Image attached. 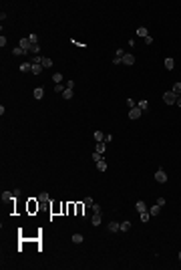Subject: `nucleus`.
I'll list each match as a JSON object with an SVG mask.
<instances>
[{
  "label": "nucleus",
  "instance_id": "f257e3e1",
  "mask_svg": "<svg viewBox=\"0 0 181 270\" xmlns=\"http://www.w3.org/2000/svg\"><path fill=\"white\" fill-rule=\"evenodd\" d=\"M163 101H165V105H175L177 103V95L173 91H165L163 93Z\"/></svg>",
  "mask_w": 181,
  "mask_h": 270
},
{
  "label": "nucleus",
  "instance_id": "f03ea898",
  "mask_svg": "<svg viewBox=\"0 0 181 270\" xmlns=\"http://www.w3.org/2000/svg\"><path fill=\"white\" fill-rule=\"evenodd\" d=\"M155 181H157V183H165V181H167L165 169H157V171H155Z\"/></svg>",
  "mask_w": 181,
  "mask_h": 270
},
{
  "label": "nucleus",
  "instance_id": "7ed1b4c3",
  "mask_svg": "<svg viewBox=\"0 0 181 270\" xmlns=\"http://www.w3.org/2000/svg\"><path fill=\"white\" fill-rule=\"evenodd\" d=\"M143 115V111L139 109V107H133V109H129V119H139Z\"/></svg>",
  "mask_w": 181,
  "mask_h": 270
},
{
  "label": "nucleus",
  "instance_id": "20e7f679",
  "mask_svg": "<svg viewBox=\"0 0 181 270\" xmlns=\"http://www.w3.org/2000/svg\"><path fill=\"white\" fill-rule=\"evenodd\" d=\"M125 55H127V53L119 48V51H117V55H115V58H113V63H115V65H121V63H123V56H125Z\"/></svg>",
  "mask_w": 181,
  "mask_h": 270
},
{
  "label": "nucleus",
  "instance_id": "39448f33",
  "mask_svg": "<svg viewBox=\"0 0 181 270\" xmlns=\"http://www.w3.org/2000/svg\"><path fill=\"white\" fill-rule=\"evenodd\" d=\"M30 63H32V61H30ZM42 71H45V67H42L40 63H32V73L34 75H40Z\"/></svg>",
  "mask_w": 181,
  "mask_h": 270
},
{
  "label": "nucleus",
  "instance_id": "423d86ee",
  "mask_svg": "<svg viewBox=\"0 0 181 270\" xmlns=\"http://www.w3.org/2000/svg\"><path fill=\"white\" fill-rule=\"evenodd\" d=\"M135 208H137V212L141 214V212H147V204L143 202V200H139V202L135 204Z\"/></svg>",
  "mask_w": 181,
  "mask_h": 270
},
{
  "label": "nucleus",
  "instance_id": "0eeeda50",
  "mask_svg": "<svg viewBox=\"0 0 181 270\" xmlns=\"http://www.w3.org/2000/svg\"><path fill=\"white\" fill-rule=\"evenodd\" d=\"M32 95H34V99H42V97H45V89H42V87H36V89L32 91Z\"/></svg>",
  "mask_w": 181,
  "mask_h": 270
},
{
  "label": "nucleus",
  "instance_id": "6e6552de",
  "mask_svg": "<svg viewBox=\"0 0 181 270\" xmlns=\"http://www.w3.org/2000/svg\"><path fill=\"white\" fill-rule=\"evenodd\" d=\"M20 48H24V51H26V53H28V51H30V40H28V38H20Z\"/></svg>",
  "mask_w": 181,
  "mask_h": 270
},
{
  "label": "nucleus",
  "instance_id": "1a4fd4ad",
  "mask_svg": "<svg viewBox=\"0 0 181 270\" xmlns=\"http://www.w3.org/2000/svg\"><path fill=\"white\" fill-rule=\"evenodd\" d=\"M20 73H32V63H22L20 65Z\"/></svg>",
  "mask_w": 181,
  "mask_h": 270
},
{
  "label": "nucleus",
  "instance_id": "9d476101",
  "mask_svg": "<svg viewBox=\"0 0 181 270\" xmlns=\"http://www.w3.org/2000/svg\"><path fill=\"white\" fill-rule=\"evenodd\" d=\"M109 232H121V224H117V222H109Z\"/></svg>",
  "mask_w": 181,
  "mask_h": 270
},
{
  "label": "nucleus",
  "instance_id": "9b49d317",
  "mask_svg": "<svg viewBox=\"0 0 181 270\" xmlns=\"http://www.w3.org/2000/svg\"><path fill=\"white\" fill-rule=\"evenodd\" d=\"M95 151H97V153H105V151H107V143H105V141H101V143H97V147H95Z\"/></svg>",
  "mask_w": 181,
  "mask_h": 270
},
{
  "label": "nucleus",
  "instance_id": "f8f14e48",
  "mask_svg": "<svg viewBox=\"0 0 181 270\" xmlns=\"http://www.w3.org/2000/svg\"><path fill=\"white\" fill-rule=\"evenodd\" d=\"M173 67H175V61H173L171 56H167V58H165V69H167V71H173Z\"/></svg>",
  "mask_w": 181,
  "mask_h": 270
},
{
  "label": "nucleus",
  "instance_id": "ddd939ff",
  "mask_svg": "<svg viewBox=\"0 0 181 270\" xmlns=\"http://www.w3.org/2000/svg\"><path fill=\"white\" fill-rule=\"evenodd\" d=\"M123 63H125V65H135V56H133V55H125L123 56Z\"/></svg>",
  "mask_w": 181,
  "mask_h": 270
},
{
  "label": "nucleus",
  "instance_id": "4468645a",
  "mask_svg": "<svg viewBox=\"0 0 181 270\" xmlns=\"http://www.w3.org/2000/svg\"><path fill=\"white\" fill-rule=\"evenodd\" d=\"M137 36H143V38H147V36H149L147 28H145V26H139V28H137Z\"/></svg>",
  "mask_w": 181,
  "mask_h": 270
},
{
  "label": "nucleus",
  "instance_id": "2eb2a0df",
  "mask_svg": "<svg viewBox=\"0 0 181 270\" xmlns=\"http://www.w3.org/2000/svg\"><path fill=\"white\" fill-rule=\"evenodd\" d=\"M137 107H139L141 111H147V109H149V103L145 101V99H141V101H137Z\"/></svg>",
  "mask_w": 181,
  "mask_h": 270
},
{
  "label": "nucleus",
  "instance_id": "dca6fc26",
  "mask_svg": "<svg viewBox=\"0 0 181 270\" xmlns=\"http://www.w3.org/2000/svg\"><path fill=\"white\" fill-rule=\"evenodd\" d=\"M101 220H103V216H101V214H95L93 218H90V222H93V226H101Z\"/></svg>",
  "mask_w": 181,
  "mask_h": 270
},
{
  "label": "nucleus",
  "instance_id": "f3484780",
  "mask_svg": "<svg viewBox=\"0 0 181 270\" xmlns=\"http://www.w3.org/2000/svg\"><path fill=\"white\" fill-rule=\"evenodd\" d=\"M93 137H95V141H97V143L105 141V133H101V131H95V133H93Z\"/></svg>",
  "mask_w": 181,
  "mask_h": 270
},
{
  "label": "nucleus",
  "instance_id": "a211bd4d",
  "mask_svg": "<svg viewBox=\"0 0 181 270\" xmlns=\"http://www.w3.org/2000/svg\"><path fill=\"white\" fill-rule=\"evenodd\" d=\"M97 169H99V171H107V161H105V159L97 161Z\"/></svg>",
  "mask_w": 181,
  "mask_h": 270
},
{
  "label": "nucleus",
  "instance_id": "6ab92c4d",
  "mask_svg": "<svg viewBox=\"0 0 181 270\" xmlns=\"http://www.w3.org/2000/svg\"><path fill=\"white\" fill-rule=\"evenodd\" d=\"M173 93H175V95H177V97H181V83H173Z\"/></svg>",
  "mask_w": 181,
  "mask_h": 270
},
{
  "label": "nucleus",
  "instance_id": "aec40b11",
  "mask_svg": "<svg viewBox=\"0 0 181 270\" xmlns=\"http://www.w3.org/2000/svg\"><path fill=\"white\" fill-rule=\"evenodd\" d=\"M12 55H14V56H20V55H28V53H26L24 48H20V46H16V48L12 51Z\"/></svg>",
  "mask_w": 181,
  "mask_h": 270
},
{
  "label": "nucleus",
  "instance_id": "412c9836",
  "mask_svg": "<svg viewBox=\"0 0 181 270\" xmlns=\"http://www.w3.org/2000/svg\"><path fill=\"white\" fill-rule=\"evenodd\" d=\"M40 65H42L45 69H50V67H52V61H50V58H46V56H42V63H40Z\"/></svg>",
  "mask_w": 181,
  "mask_h": 270
},
{
  "label": "nucleus",
  "instance_id": "4be33fe9",
  "mask_svg": "<svg viewBox=\"0 0 181 270\" xmlns=\"http://www.w3.org/2000/svg\"><path fill=\"white\" fill-rule=\"evenodd\" d=\"M159 212H161V206H157V204L149 210V214H151V216H159Z\"/></svg>",
  "mask_w": 181,
  "mask_h": 270
},
{
  "label": "nucleus",
  "instance_id": "5701e85b",
  "mask_svg": "<svg viewBox=\"0 0 181 270\" xmlns=\"http://www.w3.org/2000/svg\"><path fill=\"white\" fill-rule=\"evenodd\" d=\"M28 53H30V55H34V56H36V55H38V53H40V46H38V45H30V51H28Z\"/></svg>",
  "mask_w": 181,
  "mask_h": 270
},
{
  "label": "nucleus",
  "instance_id": "b1692460",
  "mask_svg": "<svg viewBox=\"0 0 181 270\" xmlns=\"http://www.w3.org/2000/svg\"><path fill=\"white\" fill-rule=\"evenodd\" d=\"M38 202H40V204H46V202H48V193H46V191H42V193L38 196Z\"/></svg>",
  "mask_w": 181,
  "mask_h": 270
},
{
  "label": "nucleus",
  "instance_id": "393cba45",
  "mask_svg": "<svg viewBox=\"0 0 181 270\" xmlns=\"http://www.w3.org/2000/svg\"><path fill=\"white\" fill-rule=\"evenodd\" d=\"M52 81H55L57 85H60V81H62V75H60V73H52Z\"/></svg>",
  "mask_w": 181,
  "mask_h": 270
},
{
  "label": "nucleus",
  "instance_id": "a878e982",
  "mask_svg": "<svg viewBox=\"0 0 181 270\" xmlns=\"http://www.w3.org/2000/svg\"><path fill=\"white\" fill-rule=\"evenodd\" d=\"M12 198H14L12 191H4V193H2V200H4V202H8V200H12Z\"/></svg>",
  "mask_w": 181,
  "mask_h": 270
},
{
  "label": "nucleus",
  "instance_id": "bb28decb",
  "mask_svg": "<svg viewBox=\"0 0 181 270\" xmlns=\"http://www.w3.org/2000/svg\"><path fill=\"white\" fill-rule=\"evenodd\" d=\"M26 38L30 40V45H38V36H36V34H28Z\"/></svg>",
  "mask_w": 181,
  "mask_h": 270
},
{
  "label": "nucleus",
  "instance_id": "cd10ccee",
  "mask_svg": "<svg viewBox=\"0 0 181 270\" xmlns=\"http://www.w3.org/2000/svg\"><path fill=\"white\" fill-rule=\"evenodd\" d=\"M62 97H65V99H73V89H65V93H62Z\"/></svg>",
  "mask_w": 181,
  "mask_h": 270
},
{
  "label": "nucleus",
  "instance_id": "c85d7f7f",
  "mask_svg": "<svg viewBox=\"0 0 181 270\" xmlns=\"http://www.w3.org/2000/svg\"><path fill=\"white\" fill-rule=\"evenodd\" d=\"M131 230V224L129 222H121V232H129Z\"/></svg>",
  "mask_w": 181,
  "mask_h": 270
},
{
  "label": "nucleus",
  "instance_id": "c756f323",
  "mask_svg": "<svg viewBox=\"0 0 181 270\" xmlns=\"http://www.w3.org/2000/svg\"><path fill=\"white\" fill-rule=\"evenodd\" d=\"M73 242H75V244H80V242H83V236H80V234H73Z\"/></svg>",
  "mask_w": 181,
  "mask_h": 270
},
{
  "label": "nucleus",
  "instance_id": "7c9ffc66",
  "mask_svg": "<svg viewBox=\"0 0 181 270\" xmlns=\"http://www.w3.org/2000/svg\"><path fill=\"white\" fill-rule=\"evenodd\" d=\"M83 204H85V208H93V204H95V202H93V198H85V202H83Z\"/></svg>",
  "mask_w": 181,
  "mask_h": 270
},
{
  "label": "nucleus",
  "instance_id": "2f4dec72",
  "mask_svg": "<svg viewBox=\"0 0 181 270\" xmlns=\"http://www.w3.org/2000/svg\"><path fill=\"white\" fill-rule=\"evenodd\" d=\"M65 89H67V85H62V83L55 87V91H57V93H65Z\"/></svg>",
  "mask_w": 181,
  "mask_h": 270
},
{
  "label": "nucleus",
  "instance_id": "473e14b6",
  "mask_svg": "<svg viewBox=\"0 0 181 270\" xmlns=\"http://www.w3.org/2000/svg\"><path fill=\"white\" fill-rule=\"evenodd\" d=\"M139 216H141V222H147V220H149V210H147V212H141Z\"/></svg>",
  "mask_w": 181,
  "mask_h": 270
},
{
  "label": "nucleus",
  "instance_id": "72a5a7b5",
  "mask_svg": "<svg viewBox=\"0 0 181 270\" xmlns=\"http://www.w3.org/2000/svg\"><path fill=\"white\" fill-rule=\"evenodd\" d=\"M101 159H103V155H101V153H97V151L93 153V161H95V163H97V161H101Z\"/></svg>",
  "mask_w": 181,
  "mask_h": 270
},
{
  "label": "nucleus",
  "instance_id": "f704fd0d",
  "mask_svg": "<svg viewBox=\"0 0 181 270\" xmlns=\"http://www.w3.org/2000/svg\"><path fill=\"white\" fill-rule=\"evenodd\" d=\"M127 105H129V109H133V107H137V101H133V99H127Z\"/></svg>",
  "mask_w": 181,
  "mask_h": 270
},
{
  "label": "nucleus",
  "instance_id": "c9c22d12",
  "mask_svg": "<svg viewBox=\"0 0 181 270\" xmlns=\"http://www.w3.org/2000/svg\"><path fill=\"white\" fill-rule=\"evenodd\" d=\"M6 43H8V40H6V36H0V46H2V48L6 46Z\"/></svg>",
  "mask_w": 181,
  "mask_h": 270
},
{
  "label": "nucleus",
  "instance_id": "e433bc0d",
  "mask_svg": "<svg viewBox=\"0 0 181 270\" xmlns=\"http://www.w3.org/2000/svg\"><path fill=\"white\" fill-rule=\"evenodd\" d=\"M93 212H95V214H101V208H99L97 204H93Z\"/></svg>",
  "mask_w": 181,
  "mask_h": 270
},
{
  "label": "nucleus",
  "instance_id": "4c0bfd02",
  "mask_svg": "<svg viewBox=\"0 0 181 270\" xmlns=\"http://www.w3.org/2000/svg\"><path fill=\"white\" fill-rule=\"evenodd\" d=\"M157 206L163 208V206H165V198H157Z\"/></svg>",
  "mask_w": 181,
  "mask_h": 270
},
{
  "label": "nucleus",
  "instance_id": "58836bf2",
  "mask_svg": "<svg viewBox=\"0 0 181 270\" xmlns=\"http://www.w3.org/2000/svg\"><path fill=\"white\" fill-rule=\"evenodd\" d=\"M177 107H181V97H177V103H175Z\"/></svg>",
  "mask_w": 181,
  "mask_h": 270
},
{
  "label": "nucleus",
  "instance_id": "ea45409f",
  "mask_svg": "<svg viewBox=\"0 0 181 270\" xmlns=\"http://www.w3.org/2000/svg\"><path fill=\"white\" fill-rule=\"evenodd\" d=\"M179 262H181V252H179Z\"/></svg>",
  "mask_w": 181,
  "mask_h": 270
}]
</instances>
